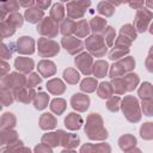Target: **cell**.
Returning a JSON list of instances; mask_svg holds the SVG:
<instances>
[{
	"instance_id": "3957f363",
	"label": "cell",
	"mask_w": 153,
	"mask_h": 153,
	"mask_svg": "<svg viewBox=\"0 0 153 153\" xmlns=\"http://www.w3.org/2000/svg\"><path fill=\"white\" fill-rule=\"evenodd\" d=\"M16 66L17 68L19 69H23V71H30L32 68V61L31 60H23V59H18L16 61Z\"/></svg>"
},
{
	"instance_id": "ba28073f",
	"label": "cell",
	"mask_w": 153,
	"mask_h": 153,
	"mask_svg": "<svg viewBox=\"0 0 153 153\" xmlns=\"http://www.w3.org/2000/svg\"><path fill=\"white\" fill-rule=\"evenodd\" d=\"M62 153H75V152H66V151H65V152H62Z\"/></svg>"
},
{
	"instance_id": "8992f818",
	"label": "cell",
	"mask_w": 153,
	"mask_h": 153,
	"mask_svg": "<svg viewBox=\"0 0 153 153\" xmlns=\"http://www.w3.org/2000/svg\"><path fill=\"white\" fill-rule=\"evenodd\" d=\"M38 98H39V102H36V103H35V104H36V108H37V109H43V108L45 106L47 96L43 94V93H41V94L38 96Z\"/></svg>"
},
{
	"instance_id": "5b68a950",
	"label": "cell",
	"mask_w": 153,
	"mask_h": 153,
	"mask_svg": "<svg viewBox=\"0 0 153 153\" xmlns=\"http://www.w3.org/2000/svg\"><path fill=\"white\" fill-rule=\"evenodd\" d=\"M147 133H149V137H153V124L152 123H146L141 128V135H142V137H146L147 136Z\"/></svg>"
},
{
	"instance_id": "277c9868",
	"label": "cell",
	"mask_w": 153,
	"mask_h": 153,
	"mask_svg": "<svg viewBox=\"0 0 153 153\" xmlns=\"http://www.w3.org/2000/svg\"><path fill=\"white\" fill-rule=\"evenodd\" d=\"M142 86H143V88L140 90V96H141L142 98H145V99L151 98V97L153 96V88L151 87V85H149L148 82H146V84H143Z\"/></svg>"
},
{
	"instance_id": "6da1fadb",
	"label": "cell",
	"mask_w": 153,
	"mask_h": 153,
	"mask_svg": "<svg viewBox=\"0 0 153 153\" xmlns=\"http://www.w3.org/2000/svg\"><path fill=\"white\" fill-rule=\"evenodd\" d=\"M72 104H73V108L76 106V104H82L85 109H87L88 106V98L84 94H74L73 99H72Z\"/></svg>"
},
{
	"instance_id": "7a4b0ae2",
	"label": "cell",
	"mask_w": 153,
	"mask_h": 153,
	"mask_svg": "<svg viewBox=\"0 0 153 153\" xmlns=\"http://www.w3.org/2000/svg\"><path fill=\"white\" fill-rule=\"evenodd\" d=\"M76 118H79V116H76L75 114H69V116H68V117L66 118V121H65L66 126H67L68 128H71V129H78L81 123H76V121H75Z\"/></svg>"
},
{
	"instance_id": "52a82bcc",
	"label": "cell",
	"mask_w": 153,
	"mask_h": 153,
	"mask_svg": "<svg viewBox=\"0 0 153 153\" xmlns=\"http://www.w3.org/2000/svg\"><path fill=\"white\" fill-rule=\"evenodd\" d=\"M148 106H143V110L146 111L147 116H151L153 114V102H151L149 104H147Z\"/></svg>"
}]
</instances>
